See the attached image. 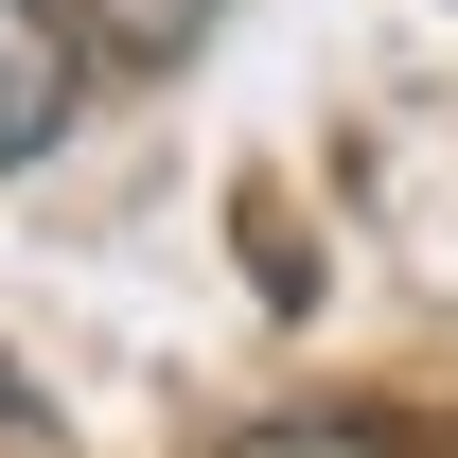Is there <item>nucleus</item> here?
Here are the masks:
<instances>
[{
  "label": "nucleus",
  "instance_id": "nucleus-1",
  "mask_svg": "<svg viewBox=\"0 0 458 458\" xmlns=\"http://www.w3.org/2000/svg\"><path fill=\"white\" fill-rule=\"evenodd\" d=\"M71 106H89V18L71 0H0V176L54 159Z\"/></svg>",
  "mask_w": 458,
  "mask_h": 458
},
{
  "label": "nucleus",
  "instance_id": "nucleus-2",
  "mask_svg": "<svg viewBox=\"0 0 458 458\" xmlns=\"http://www.w3.org/2000/svg\"><path fill=\"white\" fill-rule=\"evenodd\" d=\"M71 18H89V54H123V71H176V54H194V36L229 18V0H71Z\"/></svg>",
  "mask_w": 458,
  "mask_h": 458
},
{
  "label": "nucleus",
  "instance_id": "nucleus-3",
  "mask_svg": "<svg viewBox=\"0 0 458 458\" xmlns=\"http://www.w3.org/2000/svg\"><path fill=\"white\" fill-rule=\"evenodd\" d=\"M229 458H405V441H388V423H247Z\"/></svg>",
  "mask_w": 458,
  "mask_h": 458
}]
</instances>
